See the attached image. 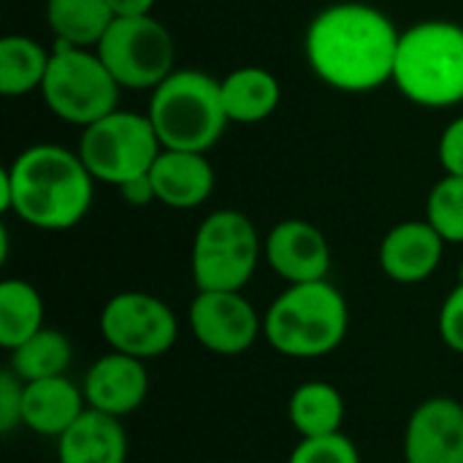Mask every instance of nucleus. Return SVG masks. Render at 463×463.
<instances>
[{
  "label": "nucleus",
  "instance_id": "obj_32",
  "mask_svg": "<svg viewBox=\"0 0 463 463\" xmlns=\"http://www.w3.org/2000/svg\"><path fill=\"white\" fill-rule=\"evenodd\" d=\"M458 282H463V263H461V271H458Z\"/></svg>",
  "mask_w": 463,
  "mask_h": 463
},
{
  "label": "nucleus",
  "instance_id": "obj_5",
  "mask_svg": "<svg viewBox=\"0 0 463 463\" xmlns=\"http://www.w3.org/2000/svg\"><path fill=\"white\" fill-rule=\"evenodd\" d=\"M146 117L163 149L206 155L225 133L228 114L220 81L203 71L179 68L149 95Z\"/></svg>",
  "mask_w": 463,
  "mask_h": 463
},
{
  "label": "nucleus",
  "instance_id": "obj_1",
  "mask_svg": "<svg viewBox=\"0 0 463 463\" xmlns=\"http://www.w3.org/2000/svg\"><path fill=\"white\" fill-rule=\"evenodd\" d=\"M402 33L374 5L336 3L307 27L304 54L315 76L339 92H372L393 81Z\"/></svg>",
  "mask_w": 463,
  "mask_h": 463
},
{
  "label": "nucleus",
  "instance_id": "obj_26",
  "mask_svg": "<svg viewBox=\"0 0 463 463\" xmlns=\"http://www.w3.org/2000/svg\"><path fill=\"white\" fill-rule=\"evenodd\" d=\"M288 463H361L355 442L345 434L301 439Z\"/></svg>",
  "mask_w": 463,
  "mask_h": 463
},
{
  "label": "nucleus",
  "instance_id": "obj_12",
  "mask_svg": "<svg viewBox=\"0 0 463 463\" xmlns=\"http://www.w3.org/2000/svg\"><path fill=\"white\" fill-rule=\"evenodd\" d=\"M263 258L288 285H309L328 279L331 244L317 225L290 217L269 231L263 239Z\"/></svg>",
  "mask_w": 463,
  "mask_h": 463
},
{
  "label": "nucleus",
  "instance_id": "obj_13",
  "mask_svg": "<svg viewBox=\"0 0 463 463\" xmlns=\"http://www.w3.org/2000/svg\"><path fill=\"white\" fill-rule=\"evenodd\" d=\"M404 463H463V404L450 396L420 402L404 429Z\"/></svg>",
  "mask_w": 463,
  "mask_h": 463
},
{
  "label": "nucleus",
  "instance_id": "obj_28",
  "mask_svg": "<svg viewBox=\"0 0 463 463\" xmlns=\"http://www.w3.org/2000/svg\"><path fill=\"white\" fill-rule=\"evenodd\" d=\"M439 336L442 342L463 355V282H458L439 309Z\"/></svg>",
  "mask_w": 463,
  "mask_h": 463
},
{
  "label": "nucleus",
  "instance_id": "obj_8",
  "mask_svg": "<svg viewBox=\"0 0 463 463\" xmlns=\"http://www.w3.org/2000/svg\"><path fill=\"white\" fill-rule=\"evenodd\" d=\"M76 152L95 182H106L119 190L152 171L163 144L146 114L117 109L81 130Z\"/></svg>",
  "mask_w": 463,
  "mask_h": 463
},
{
  "label": "nucleus",
  "instance_id": "obj_23",
  "mask_svg": "<svg viewBox=\"0 0 463 463\" xmlns=\"http://www.w3.org/2000/svg\"><path fill=\"white\" fill-rule=\"evenodd\" d=\"M43 326V298L24 279L0 282V347L16 350Z\"/></svg>",
  "mask_w": 463,
  "mask_h": 463
},
{
  "label": "nucleus",
  "instance_id": "obj_18",
  "mask_svg": "<svg viewBox=\"0 0 463 463\" xmlns=\"http://www.w3.org/2000/svg\"><path fill=\"white\" fill-rule=\"evenodd\" d=\"M128 431L119 418L87 410L60 439L57 463H125Z\"/></svg>",
  "mask_w": 463,
  "mask_h": 463
},
{
  "label": "nucleus",
  "instance_id": "obj_6",
  "mask_svg": "<svg viewBox=\"0 0 463 463\" xmlns=\"http://www.w3.org/2000/svg\"><path fill=\"white\" fill-rule=\"evenodd\" d=\"M122 87L109 73L95 49L54 43L49 71L41 87L43 103L62 122L81 130L117 111Z\"/></svg>",
  "mask_w": 463,
  "mask_h": 463
},
{
  "label": "nucleus",
  "instance_id": "obj_30",
  "mask_svg": "<svg viewBox=\"0 0 463 463\" xmlns=\"http://www.w3.org/2000/svg\"><path fill=\"white\" fill-rule=\"evenodd\" d=\"M119 195H122V201L130 203V206H146V203L157 201V198H155V187H152L149 174H146V176H138V179H133V182H128V184H122V187H119Z\"/></svg>",
  "mask_w": 463,
  "mask_h": 463
},
{
  "label": "nucleus",
  "instance_id": "obj_3",
  "mask_svg": "<svg viewBox=\"0 0 463 463\" xmlns=\"http://www.w3.org/2000/svg\"><path fill=\"white\" fill-rule=\"evenodd\" d=\"M350 328V307L328 282L288 285L263 315L266 342L288 358L315 361L342 347Z\"/></svg>",
  "mask_w": 463,
  "mask_h": 463
},
{
  "label": "nucleus",
  "instance_id": "obj_29",
  "mask_svg": "<svg viewBox=\"0 0 463 463\" xmlns=\"http://www.w3.org/2000/svg\"><path fill=\"white\" fill-rule=\"evenodd\" d=\"M437 155L448 176H463V114L442 130Z\"/></svg>",
  "mask_w": 463,
  "mask_h": 463
},
{
  "label": "nucleus",
  "instance_id": "obj_31",
  "mask_svg": "<svg viewBox=\"0 0 463 463\" xmlns=\"http://www.w3.org/2000/svg\"><path fill=\"white\" fill-rule=\"evenodd\" d=\"M114 16H146L157 0H106Z\"/></svg>",
  "mask_w": 463,
  "mask_h": 463
},
{
  "label": "nucleus",
  "instance_id": "obj_11",
  "mask_svg": "<svg viewBox=\"0 0 463 463\" xmlns=\"http://www.w3.org/2000/svg\"><path fill=\"white\" fill-rule=\"evenodd\" d=\"M187 320L201 347L214 355H241L263 334L258 309L241 293L198 290Z\"/></svg>",
  "mask_w": 463,
  "mask_h": 463
},
{
  "label": "nucleus",
  "instance_id": "obj_9",
  "mask_svg": "<svg viewBox=\"0 0 463 463\" xmlns=\"http://www.w3.org/2000/svg\"><path fill=\"white\" fill-rule=\"evenodd\" d=\"M95 52L122 90L152 92L176 71V41L152 14L117 16Z\"/></svg>",
  "mask_w": 463,
  "mask_h": 463
},
{
  "label": "nucleus",
  "instance_id": "obj_16",
  "mask_svg": "<svg viewBox=\"0 0 463 463\" xmlns=\"http://www.w3.org/2000/svg\"><path fill=\"white\" fill-rule=\"evenodd\" d=\"M155 198L168 209H198L214 193V168L201 152L163 149L149 171Z\"/></svg>",
  "mask_w": 463,
  "mask_h": 463
},
{
  "label": "nucleus",
  "instance_id": "obj_7",
  "mask_svg": "<svg viewBox=\"0 0 463 463\" xmlns=\"http://www.w3.org/2000/svg\"><path fill=\"white\" fill-rule=\"evenodd\" d=\"M263 255L255 222L239 209L212 212L193 239V282L198 290L241 293Z\"/></svg>",
  "mask_w": 463,
  "mask_h": 463
},
{
  "label": "nucleus",
  "instance_id": "obj_27",
  "mask_svg": "<svg viewBox=\"0 0 463 463\" xmlns=\"http://www.w3.org/2000/svg\"><path fill=\"white\" fill-rule=\"evenodd\" d=\"M22 396H24V383L11 369H3L0 374V431L3 434H11L14 429L22 426Z\"/></svg>",
  "mask_w": 463,
  "mask_h": 463
},
{
  "label": "nucleus",
  "instance_id": "obj_4",
  "mask_svg": "<svg viewBox=\"0 0 463 463\" xmlns=\"http://www.w3.org/2000/svg\"><path fill=\"white\" fill-rule=\"evenodd\" d=\"M393 84L426 109L463 103V27L450 19H423L402 33Z\"/></svg>",
  "mask_w": 463,
  "mask_h": 463
},
{
  "label": "nucleus",
  "instance_id": "obj_19",
  "mask_svg": "<svg viewBox=\"0 0 463 463\" xmlns=\"http://www.w3.org/2000/svg\"><path fill=\"white\" fill-rule=\"evenodd\" d=\"M220 92L228 119L239 125L269 119L282 100V87L277 76L260 65H241L231 71L225 79H220Z\"/></svg>",
  "mask_w": 463,
  "mask_h": 463
},
{
  "label": "nucleus",
  "instance_id": "obj_10",
  "mask_svg": "<svg viewBox=\"0 0 463 463\" xmlns=\"http://www.w3.org/2000/svg\"><path fill=\"white\" fill-rule=\"evenodd\" d=\"M100 336L111 353H122L138 361H155L165 355L179 339V320L174 309L144 290H122L100 309Z\"/></svg>",
  "mask_w": 463,
  "mask_h": 463
},
{
  "label": "nucleus",
  "instance_id": "obj_15",
  "mask_svg": "<svg viewBox=\"0 0 463 463\" xmlns=\"http://www.w3.org/2000/svg\"><path fill=\"white\" fill-rule=\"evenodd\" d=\"M445 239L429 220L393 225L380 241V269L399 285H418L437 274L445 258Z\"/></svg>",
  "mask_w": 463,
  "mask_h": 463
},
{
  "label": "nucleus",
  "instance_id": "obj_24",
  "mask_svg": "<svg viewBox=\"0 0 463 463\" xmlns=\"http://www.w3.org/2000/svg\"><path fill=\"white\" fill-rule=\"evenodd\" d=\"M71 361H73L71 339L57 328H41L33 339H27L16 350H11L8 369L22 383H35V380L62 377L68 372Z\"/></svg>",
  "mask_w": 463,
  "mask_h": 463
},
{
  "label": "nucleus",
  "instance_id": "obj_2",
  "mask_svg": "<svg viewBox=\"0 0 463 463\" xmlns=\"http://www.w3.org/2000/svg\"><path fill=\"white\" fill-rule=\"evenodd\" d=\"M95 195V179L79 152L60 144H35L0 171V212L16 214L38 231L76 228Z\"/></svg>",
  "mask_w": 463,
  "mask_h": 463
},
{
  "label": "nucleus",
  "instance_id": "obj_14",
  "mask_svg": "<svg viewBox=\"0 0 463 463\" xmlns=\"http://www.w3.org/2000/svg\"><path fill=\"white\" fill-rule=\"evenodd\" d=\"M81 391H84L90 410H98L103 415L122 420L133 415L149 396L146 361H138L122 353L100 355L90 366Z\"/></svg>",
  "mask_w": 463,
  "mask_h": 463
},
{
  "label": "nucleus",
  "instance_id": "obj_20",
  "mask_svg": "<svg viewBox=\"0 0 463 463\" xmlns=\"http://www.w3.org/2000/svg\"><path fill=\"white\" fill-rule=\"evenodd\" d=\"M288 415L301 439L334 437L342 434L347 415L345 396L328 383H304L293 391Z\"/></svg>",
  "mask_w": 463,
  "mask_h": 463
},
{
  "label": "nucleus",
  "instance_id": "obj_17",
  "mask_svg": "<svg viewBox=\"0 0 463 463\" xmlns=\"http://www.w3.org/2000/svg\"><path fill=\"white\" fill-rule=\"evenodd\" d=\"M87 410L90 407H87L84 391L65 374L24 383L22 426L30 429L33 434L60 439Z\"/></svg>",
  "mask_w": 463,
  "mask_h": 463
},
{
  "label": "nucleus",
  "instance_id": "obj_21",
  "mask_svg": "<svg viewBox=\"0 0 463 463\" xmlns=\"http://www.w3.org/2000/svg\"><path fill=\"white\" fill-rule=\"evenodd\" d=\"M114 19L106 0H46V24L57 43L95 49Z\"/></svg>",
  "mask_w": 463,
  "mask_h": 463
},
{
  "label": "nucleus",
  "instance_id": "obj_25",
  "mask_svg": "<svg viewBox=\"0 0 463 463\" xmlns=\"http://www.w3.org/2000/svg\"><path fill=\"white\" fill-rule=\"evenodd\" d=\"M426 220L448 244H463V176H442L426 201Z\"/></svg>",
  "mask_w": 463,
  "mask_h": 463
},
{
  "label": "nucleus",
  "instance_id": "obj_22",
  "mask_svg": "<svg viewBox=\"0 0 463 463\" xmlns=\"http://www.w3.org/2000/svg\"><path fill=\"white\" fill-rule=\"evenodd\" d=\"M52 52L30 35L0 38V92L5 98H22L43 87Z\"/></svg>",
  "mask_w": 463,
  "mask_h": 463
}]
</instances>
